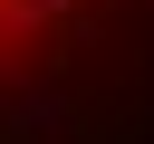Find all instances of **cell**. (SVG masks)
<instances>
[{"label":"cell","mask_w":154,"mask_h":144,"mask_svg":"<svg viewBox=\"0 0 154 144\" xmlns=\"http://www.w3.org/2000/svg\"><path fill=\"white\" fill-rule=\"evenodd\" d=\"M58 19H77V0H0V38H38Z\"/></svg>","instance_id":"6da1fadb"},{"label":"cell","mask_w":154,"mask_h":144,"mask_svg":"<svg viewBox=\"0 0 154 144\" xmlns=\"http://www.w3.org/2000/svg\"><path fill=\"white\" fill-rule=\"evenodd\" d=\"M10 125H19V134H58V125H67V96H58V86H19Z\"/></svg>","instance_id":"7a4b0ae2"}]
</instances>
